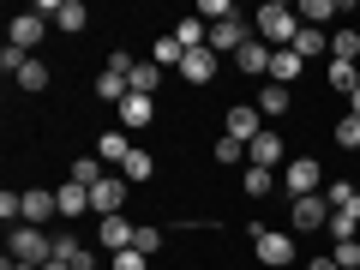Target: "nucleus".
<instances>
[{
  "mask_svg": "<svg viewBox=\"0 0 360 270\" xmlns=\"http://www.w3.org/2000/svg\"><path fill=\"white\" fill-rule=\"evenodd\" d=\"M30 60H37V54H25V49H13V42H6V49H0V66H6V72H13V78L25 72Z\"/></svg>",
  "mask_w": 360,
  "mask_h": 270,
  "instance_id": "38",
  "label": "nucleus"
},
{
  "mask_svg": "<svg viewBox=\"0 0 360 270\" xmlns=\"http://www.w3.org/2000/svg\"><path fill=\"white\" fill-rule=\"evenodd\" d=\"M295 54H300V60H312V54H330V37H324V30H312V25H300Z\"/></svg>",
  "mask_w": 360,
  "mask_h": 270,
  "instance_id": "27",
  "label": "nucleus"
},
{
  "mask_svg": "<svg viewBox=\"0 0 360 270\" xmlns=\"http://www.w3.org/2000/svg\"><path fill=\"white\" fill-rule=\"evenodd\" d=\"M217 162H246V144L222 132V139H217Z\"/></svg>",
  "mask_w": 360,
  "mask_h": 270,
  "instance_id": "39",
  "label": "nucleus"
},
{
  "mask_svg": "<svg viewBox=\"0 0 360 270\" xmlns=\"http://www.w3.org/2000/svg\"><path fill=\"white\" fill-rule=\"evenodd\" d=\"M42 270H72V264H66V258H49V264H42Z\"/></svg>",
  "mask_w": 360,
  "mask_h": 270,
  "instance_id": "45",
  "label": "nucleus"
},
{
  "mask_svg": "<svg viewBox=\"0 0 360 270\" xmlns=\"http://www.w3.org/2000/svg\"><path fill=\"white\" fill-rule=\"evenodd\" d=\"M354 54H360V30L348 25V30H336V37H330V60H354Z\"/></svg>",
  "mask_w": 360,
  "mask_h": 270,
  "instance_id": "32",
  "label": "nucleus"
},
{
  "mask_svg": "<svg viewBox=\"0 0 360 270\" xmlns=\"http://www.w3.org/2000/svg\"><path fill=\"white\" fill-rule=\"evenodd\" d=\"M295 78H300V54L295 49H276V54H270V78H264V84H288V90H295Z\"/></svg>",
  "mask_w": 360,
  "mask_h": 270,
  "instance_id": "15",
  "label": "nucleus"
},
{
  "mask_svg": "<svg viewBox=\"0 0 360 270\" xmlns=\"http://www.w3.org/2000/svg\"><path fill=\"white\" fill-rule=\"evenodd\" d=\"M54 217H60V198H54L49 186H30V193H25V222L42 229V222H54Z\"/></svg>",
  "mask_w": 360,
  "mask_h": 270,
  "instance_id": "10",
  "label": "nucleus"
},
{
  "mask_svg": "<svg viewBox=\"0 0 360 270\" xmlns=\"http://www.w3.org/2000/svg\"><path fill=\"white\" fill-rule=\"evenodd\" d=\"M336 144H342V150H360V115L336 120Z\"/></svg>",
  "mask_w": 360,
  "mask_h": 270,
  "instance_id": "36",
  "label": "nucleus"
},
{
  "mask_svg": "<svg viewBox=\"0 0 360 270\" xmlns=\"http://www.w3.org/2000/svg\"><path fill=\"white\" fill-rule=\"evenodd\" d=\"M0 270H42V264H18V258H0Z\"/></svg>",
  "mask_w": 360,
  "mask_h": 270,
  "instance_id": "44",
  "label": "nucleus"
},
{
  "mask_svg": "<svg viewBox=\"0 0 360 270\" xmlns=\"http://www.w3.org/2000/svg\"><path fill=\"white\" fill-rule=\"evenodd\" d=\"M324 234H330L336 246H342V240H354V234H360V217H354V210H330V222H324Z\"/></svg>",
  "mask_w": 360,
  "mask_h": 270,
  "instance_id": "26",
  "label": "nucleus"
},
{
  "mask_svg": "<svg viewBox=\"0 0 360 270\" xmlns=\"http://www.w3.org/2000/svg\"><path fill=\"white\" fill-rule=\"evenodd\" d=\"M54 198H60V222H66V217H78V210H90V186H72V180H66Z\"/></svg>",
  "mask_w": 360,
  "mask_h": 270,
  "instance_id": "28",
  "label": "nucleus"
},
{
  "mask_svg": "<svg viewBox=\"0 0 360 270\" xmlns=\"http://www.w3.org/2000/svg\"><path fill=\"white\" fill-rule=\"evenodd\" d=\"M108 270H150V258H144L139 246H127V252H115V258H108Z\"/></svg>",
  "mask_w": 360,
  "mask_h": 270,
  "instance_id": "37",
  "label": "nucleus"
},
{
  "mask_svg": "<svg viewBox=\"0 0 360 270\" xmlns=\"http://www.w3.org/2000/svg\"><path fill=\"white\" fill-rule=\"evenodd\" d=\"M103 174H108V162H103V156H78V162H72V174H66V180H72V186H96Z\"/></svg>",
  "mask_w": 360,
  "mask_h": 270,
  "instance_id": "24",
  "label": "nucleus"
},
{
  "mask_svg": "<svg viewBox=\"0 0 360 270\" xmlns=\"http://www.w3.org/2000/svg\"><path fill=\"white\" fill-rule=\"evenodd\" d=\"M348 115H360V90H354V96H348Z\"/></svg>",
  "mask_w": 360,
  "mask_h": 270,
  "instance_id": "46",
  "label": "nucleus"
},
{
  "mask_svg": "<svg viewBox=\"0 0 360 270\" xmlns=\"http://www.w3.org/2000/svg\"><path fill=\"white\" fill-rule=\"evenodd\" d=\"M127 84H132V96H156V84H162V66H132V72H127Z\"/></svg>",
  "mask_w": 360,
  "mask_h": 270,
  "instance_id": "25",
  "label": "nucleus"
},
{
  "mask_svg": "<svg viewBox=\"0 0 360 270\" xmlns=\"http://www.w3.org/2000/svg\"><path fill=\"white\" fill-rule=\"evenodd\" d=\"M96 96H103L108 108H120V103H127V96H132L127 72H108V66H103V72H96Z\"/></svg>",
  "mask_w": 360,
  "mask_h": 270,
  "instance_id": "16",
  "label": "nucleus"
},
{
  "mask_svg": "<svg viewBox=\"0 0 360 270\" xmlns=\"http://www.w3.org/2000/svg\"><path fill=\"white\" fill-rule=\"evenodd\" d=\"M222 132H229V139H240V144H252L258 132H264V127H258V108H252V103H234L229 115H222Z\"/></svg>",
  "mask_w": 360,
  "mask_h": 270,
  "instance_id": "9",
  "label": "nucleus"
},
{
  "mask_svg": "<svg viewBox=\"0 0 360 270\" xmlns=\"http://www.w3.org/2000/svg\"><path fill=\"white\" fill-rule=\"evenodd\" d=\"M288 222H295V234H312V229H324V222H330V198H324V193H312V198H295Z\"/></svg>",
  "mask_w": 360,
  "mask_h": 270,
  "instance_id": "5",
  "label": "nucleus"
},
{
  "mask_svg": "<svg viewBox=\"0 0 360 270\" xmlns=\"http://www.w3.org/2000/svg\"><path fill=\"white\" fill-rule=\"evenodd\" d=\"M180 78H186V84H210V78H217V54H210V49H193L186 60H180Z\"/></svg>",
  "mask_w": 360,
  "mask_h": 270,
  "instance_id": "14",
  "label": "nucleus"
},
{
  "mask_svg": "<svg viewBox=\"0 0 360 270\" xmlns=\"http://www.w3.org/2000/svg\"><path fill=\"white\" fill-rule=\"evenodd\" d=\"M156 174V156L150 150H132L127 162H120V180H127V186H139V180H150Z\"/></svg>",
  "mask_w": 360,
  "mask_h": 270,
  "instance_id": "23",
  "label": "nucleus"
},
{
  "mask_svg": "<svg viewBox=\"0 0 360 270\" xmlns=\"http://www.w3.org/2000/svg\"><path fill=\"white\" fill-rule=\"evenodd\" d=\"M6 258H18V264H49L54 258V240L42 229H30V222H18L13 234H6Z\"/></svg>",
  "mask_w": 360,
  "mask_h": 270,
  "instance_id": "2",
  "label": "nucleus"
},
{
  "mask_svg": "<svg viewBox=\"0 0 360 270\" xmlns=\"http://www.w3.org/2000/svg\"><path fill=\"white\" fill-rule=\"evenodd\" d=\"M283 186H288V198H312V193H324V174L312 156H300V162H283Z\"/></svg>",
  "mask_w": 360,
  "mask_h": 270,
  "instance_id": "4",
  "label": "nucleus"
},
{
  "mask_svg": "<svg viewBox=\"0 0 360 270\" xmlns=\"http://www.w3.org/2000/svg\"><path fill=\"white\" fill-rule=\"evenodd\" d=\"M120 205H127V180L120 174H103L90 186V210H96V217H120Z\"/></svg>",
  "mask_w": 360,
  "mask_h": 270,
  "instance_id": "6",
  "label": "nucleus"
},
{
  "mask_svg": "<svg viewBox=\"0 0 360 270\" xmlns=\"http://www.w3.org/2000/svg\"><path fill=\"white\" fill-rule=\"evenodd\" d=\"M49 78H54L49 66H42V60H30L25 72H18V90H30V96H37V90H49Z\"/></svg>",
  "mask_w": 360,
  "mask_h": 270,
  "instance_id": "33",
  "label": "nucleus"
},
{
  "mask_svg": "<svg viewBox=\"0 0 360 270\" xmlns=\"http://www.w3.org/2000/svg\"><path fill=\"white\" fill-rule=\"evenodd\" d=\"M307 270H342V264H336V258H312Z\"/></svg>",
  "mask_w": 360,
  "mask_h": 270,
  "instance_id": "43",
  "label": "nucleus"
},
{
  "mask_svg": "<svg viewBox=\"0 0 360 270\" xmlns=\"http://www.w3.org/2000/svg\"><path fill=\"white\" fill-rule=\"evenodd\" d=\"M252 252H258V264L283 270V264H295V234H283V229H252Z\"/></svg>",
  "mask_w": 360,
  "mask_h": 270,
  "instance_id": "3",
  "label": "nucleus"
},
{
  "mask_svg": "<svg viewBox=\"0 0 360 270\" xmlns=\"http://www.w3.org/2000/svg\"><path fill=\"white\" fill-rule=\"evenodd\" d=\"M270 54H276V49H264V42L252 37V42H246L240 54H234V66H240L246 78H270Z\"/></svg>",
  "mask_w": 360,
  "mask_h": 270,
  "instance_id": "13",
  "label": "nucleus"
},
{
  "mask_svg": "<svg viewBox=\"0 0 360 270\" xmlns=\"http://www.w3.org/2000/svg\"><path fill=\"white\" fill-rule=\"evenodd\" d=\"M150 60H156V66H180V60H186V49H180L174 37H156V54H150Z\"/></svg>",
  "mask_w": 360,
  "mask_h": 270,
  "instance_id": "35",
  "label": "nucleus"
},
{
  "mask_svg": "<svg viewBox=\"0 0 360 270\" xmlns=\"http://www.w3.org/2000/svg\"><path fill=\"white\" fill-rule=\"evenodd\" d=\"M264 193H276V174L270 168H246V198H264Z\"/></svg>",
  "mask_w": 360,
  "mask_h": 270,
  "instance_id": "34",
  "label": "nucleus"
},
{
  "mask_svg": "<svg viewBox=\"0 0 360 270\" xmlns=\"http://www.w3.org/2000/svg\"><path fill=\"white\" fill-rule=\"evenodd\" d=\"M336 13H342V6H336V0H307V6H300V25H312V30H324V25H330Z\"/></svg>",
  "mask_w": 360,
  "mask_h": 270,
  "instance_id": "30",
  "label": "nucleus"
},
{
  "mask_svg": "<svg viewBox=\"0 0 360 270\" xmlns=\"http://www.w3.org/2000/svg\"><path fill=\"white\" fill-rule=\"evenodd\" d=\"M198 18H205V25H222V18H234V6H229V0H205Z\"/></svg>",
  "mask_w": 360,
  "mask_h": 270,
  "instance_id": "40",
  "label": "nucleus"
},
{
  "mask_svg": "<svg viewBox=\"0 0 360 270\" xmlns=\"http://www.w3.org/2000/svg\"><path fill=\"white\" fill-rule=\"evenodd\" d=\"M54 258H66L72 270H96V258H90L84 240H72V234H60V240H54Z\"/></svg>",
  "mask_w": 360,
  "mask_h": 270,
  "instance_id": "22",
  "label": "nucleus"
},
{
  "mask_svg": "<svg viewBox=\"0 0 360 270\" xmlns=\"http://www.w3.org/2000/svg\"><path fill=\"white\" fill-rule=\"evenodd\" d=\"M330 258H336V264H342V270H360V246H354V240H342V246H336Z\"/></svg>",
  "mask_w": 360,
  "mask_h": 270,
  "instance_id": "41",
  "label": "nucleus"
},
{
  "mask_svg": "<svg viewBox=\"0 0 360 270\" xmlns=\"http://www.w3.org/2000/svg\"><path fill=\"white\" fill-rule=\"evenodd\" d=\"M132 246H139V252H144V258H150V252H156V246H162V234H156V229H139V234H132Z\"/></svg>",
  "mask_w": 360,
  "mask_h": 270,
  "instance_id": "42",
  "label": "nucleus"
},
{
  "mask_svg": "<svg viewBox=\"0 0 360 270\" xmlns=\"http://www.w3.org/2000/svg\"><path fill=\"white\" fill-rule=\"evenodd\" d=\"M246 42H252L246 18H222V25H210V54H240Z\"/></svg>",
  "mask_w": 360,
  "mask_h": 270,
  "instance_id": "7",
  "label": "nucleus"
},
{
  "mask_svg": "<svg viewBox=\"0 0 360 270\" xmlns=\"http://www.w3.org/2000/svg\"><path fill=\"white\" fill-rule=\"evenodd\" d=\"M324 198H330V210H354V217H360V186H348V180L324 186Z\"/></svg>",
  "mask_w": 360,
  "mask_h": 270,
  "instance_id": "31",
  "label": "nucleus"
},
{
  "mask_svg": "<svg viewBox=\"0 0 360 270\" xmlns=\"http://www.w3.org/2000/svg\"><path fill=\"white\" fill-rule=\"evenodd\" d=\"M252 25H258V42L264 49H295V37H300V13L283 6V0H264L252 13Z\"/></svg>",
  "mask_w": 360,
  "mask_h": 270,
  "instance_id": "1",
  "label": "nucleus"
},
{
  "mask_svg": "<svg viewBox=\"0 0 360 270\" xmlns=\"http://www.w3.org/2000/svg\"><path fill=\"white\" fill-rule=\"evenodd\" d=\"M288 108H295V90L288 84H264L258 90V115H288Z\"/></svg>",
  "mask_w": 360,
  "mask_h": 270,
  "instance_id": "21",
  "label": "nucleus"
},
{
  "mask_svg": "<svg viewBox=\"0 0 360 270\" xmlns=\"http://www.w3.org/2000/svg\"><path fill=\"white\" fill-rule=\"evenodd\" d=\"M132 150H139V144H132V139H127V132H120V127H108L103 139H96V156H103V162H127Z\"/></svg>",
  "mask_w": 360,
  "mask_h": 270,
  "instance_id": "17",
  "label": "nucleus"
},
{
  "mask_svg": "<svg viewBox=\"0 0 360 270\" xmlns=\"http://www.w3.org/2000/svg\"><path fill=\"white\" fill-rule=\"evenodd\" d=\"M115 115H120V132H144L156 120V96H127Z\"/></svg>",
  "mask_w": 360,
  "mask_h": 270,
  "instance_id": "11",
  "label": "nucleus"
},
{
  "mask_svg": "<svg viewBox=\"0 0 360 270\" xmlns=\"http://www.w3.org/2000/svg\"><path fill=\"white\" fill-rule=\"evenodd\" d=\"M330 90L354 96V90H360V66H354V60H330Z\"/></svg>",
  "mask_w": 360,
  "mask_h": 270,
  "instance_id": "29",
  "label": "nucleus"
},
{
  "mask_svg": "<svg viewBox=\"0 0 360 270\" xmlns=\"http://www.w3.org/2000/svg\"><path fill=\"white\" fill-rule=\"evenodd\" d=\"M168 37H174L186 54H193V49H210V30H205V18H180V25L168 30Z\"/></svg>",
  "mask_w": 360,
  "mask_h": 270,
  "instance_id": "19",
  "label": "nucleus"
},
{
  "mask_svg": "<svg viewBox=\"0 0 360 270\" xmlns=\"http://www.w3.org/2000/svg\"><path fill=\"white\" fill-rule=\"evenodd\" d=\"M246 162H252V168H270V174H276V162H283V132H258V139L246 144Z\"/></svg>",
  "mask_w": 360,
  "mask_h": 270,
  "instance_id": "12",
  "label": "nucleus"
},
{
  "mask_svg": "<svg viewBox=\"0 0 360 270\" xmlns=\"http://www.w3.org/2000/svg\"><path fill=\"white\" fill-rule=\"evenodd\" d=\"M42 30H49V13H37V6H30V13H18L13 18V49H25V54H37V42H42Z\"/></svg>",
  "mask_w": 360,
  "mask_h": 270,
  "instance_id": "8",
  "label": "nucleus"
},
{
  "mask_svg": "<svg viewBox=\"0 0 360 270\" xmlns=\"http://www.w3.org/2000/svg\"><path fill=\"white\" fill-rule=\"evenodd\" d=\"M54 25H60L66 37H78V30L90 25V6H84V0H60V6H54Z\"/></svg>",
  "mask_w": 360,
  "mask_h": 270,
  "instance_id": "20",
  "label": "nucleus"
},
{
  "mask_svg": "<svg viewBox=\"0 0 360 270\" xmlns=\"http://www.w3.org/2000/svg\"><path fill=\"white\" fill-rule=\"evenodd\" d=\"M132 234H139V229H132L127 217H103V246H108V258H115V252H127V246H132Z\"/></svg>",
  "mask_w": 360,
  "mask_h": 270,
  "instance_id": "18",
  "label": "nucleus"
}]
</instances>
